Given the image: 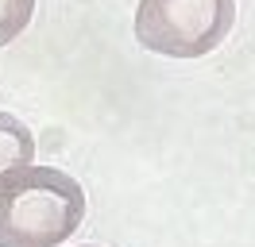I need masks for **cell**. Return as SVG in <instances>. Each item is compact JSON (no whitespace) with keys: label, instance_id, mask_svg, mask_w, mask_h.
<instances>
[{"label":"cell","instance_id":"7a4b0ae2","mask_svg":"<svg viewBox=\"0 0 255 247\" xmlns=\"http://www.w3.org/2000/svg\"><path fill=\"white\" fill-rule=\"evenodd\" d=\"M236 23V0H139L135 39L166 58H201Z\"/></svg>","mask_w":255,"mask_h":247},{"label":"cell","instance_id":"6da1fadb","mask_svg":"<svg viewBox=\"0 0 255 247\" xmlns=\"http://www.w3.org/2000/svg\"><path fill=\"white\" fill-rule=\"evenodd\" d=\"M81 216L85 193L58 166H23L0 182V247H58Z\"/></svg>","mask_w":255,"mask_h":247},{"label":"cell","instance_id":"277c9868","mask_svg":"<svg viewBox=\"0 0 255 247\" xmlns=\"http://www.w3.org/2000/svg\"><path fill=\"white\" fill-rule=\"evenodd\" d=\"M35 15V0H0V46H8L19 31H27Z\"/></svg>","mask_w":255,"mask_h":247},{"label":"cell","instance_id":"3957f363","mask_svg":"<svg viewBox=\"0 0 255 247\" xmlns=\"http://www.w3.org/2000/svg\"><path fill=\"white\" fill-rule=\"evenodd\" d=\"M35 139L27 131V124H19L12 112H0V182L16 170L31 166Z\"/></svg>","mask_w":255,"mask_h":247}]
</instances>
